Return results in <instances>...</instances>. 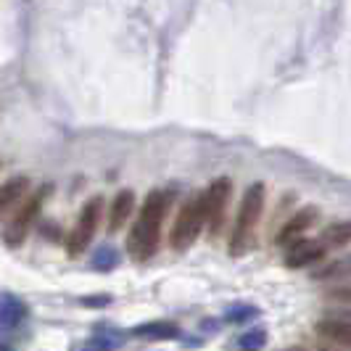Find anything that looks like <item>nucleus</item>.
I'll use <instances>...</instances> for the list:
<instances>
[{
	"instance_id": "2",
	"label": "nucleus",
	"mask_w": 351,
	"mask_h": 351,
	"mask_svg": "<svg viewBox=\"0 0 351 351\" xmlns=\"http://www.w3.org/2000/svg\"><path fill=\"white\" fill-rule=\"evenodd\" d=\"M264 204H267L264 182L248 185L243 198H241V209H238V217H235L232 235H230V254L232 256H241V254L248 251L251 241H254V232H256V225H259V219L264 214Z\"/></svg>"
},
{
	"instance_id": "9",
	"label": "nucleus",
	"mask_w": 351,
	"mask_h": 351,
	"mask_svg": "<svg viewBox=\"0 0 351 351\" xmlns=\"http://www.w3.org/2000/svg\"><path fill=\"white\" fill-rule=\"evenodd\" d=\"M315 330L322 338H330V341H338V343H346L351 346V312L341 309V312H330L322 319H317Z\"/></svg>"
},
{
	"instance_id": "6",
	"label": "nucleus",
	"mask_w": 351,
	"mask_h": 351,
	"mask_svg": "<svg viewBox=\"0 0 351 351\" xmlns=\"http://www.w3.org/2000/svg\"><path fill=\"white\" fill-rule=\"evenodd\" d=\"M230 195H232V182L228 177H217L209 185V191L204 193V217H206V228L211 235H219V230L225 225Z\"/></svg>"
},
{
	"instance_id": "7",
	"label": "nucleus",
	"mask_w": 351,
	"mask_h": 351,
	"mask_svg": "<svg viewBox=\"0 0 351 351\" xmlns=\"http://www.w3.org/2000/svg\"><path fill=\"white\" fill-rule=\"evenodd\" d=\"M328 254V246L319 238H299L285 248V267L291 269H304V267H315L322 262Z\"/></svg>"
},
{
	"instance_id": "14",
	"label": "nucleus",
	"mask_w": 351,
	"mask_h": 351,
	"mask_svg": "<svg viewBox=\"0 0 351 351\" xmlns=\"http://www.w3.org/2000/svg\"><path fill=\"white\" fill-rule=\"evenodd\" d=\"M319 241L330 248H343L351 243V222H333L330 228L322 230V235H319Z\"/></svg>"
},
{
	"instance_id": "15",
	"label": "nucleus",
	"mask_w": 351,
	"mask_h": 351,
	"mask_svg": "<svg viewBox=\"0 0 351 351\" xmlns=\"http://www.w3.org/2000/svg\"><path fill=\"white\" fill-rule=\"evenodd\" d=\"M315 280H343V278H351V254L335 259V262L325 264L322 269H315L312 272Z\"/></svg>"
},
{
	"instance_id": "12",
	"label": "nucleus",
	"mask_w": 351,
	"mask_h": 351,
	"mask_svg": "<svg viewBox=\"0 0 351 351\" xmlns=\"http://www.w3.org/2000/svg\"><path fill=\"white\" fill-rule=\"evenodd\" d=\"M135 209V193L132 191H119L111 201L108 209V232H119L124 228V222L130 219V214Z\"/></svg>"
},
{
	"instance_id": "10",
	"label": "nucleus",
	"mask_w": 351,
	"mask_h": 351,
	"mask_svg": "<svg viewBox=\"0 0 351 351\" xmlns=\"http://www.w3.org/2000/svg\"><path fill=\"white\" fill-rule=\"evenodd\" d=\"M27 319V304L11 293H0V335L16 330Z\"/></svg>"
},
{
	"instance_id": "17",
	"label": "nucleus",
	"mask_w": 351,
	"mask_h": 351,
	"mask_svg": "<svg viewBox=\"0 0 351 351\" xmlns=\"http://www.w3.org/2000/svg\"><path fill=\"white\" fill-rule=\"evenodd\" d=\"M119 262V254L114 251V246H101L95 251V256H93V267L95 269H101V272H108V269H114Z\"/></svg>"
},
{
	"instance_id": "3",
	"label": "nucleus",
	"mask_w": 351,
	"mask_h": 351,
	"mask_svg": "<svg viewBox=\"0 0 351 351\" xmlns=\"http://www.w3.org/2000/svg\"><path fill=\"white\" fill-rule=\"evenodd\" d=\"M206 228V217H204V193H193L182 209L177 214L172 232H169V243L175 251H188L198 241L201 230Z\"/></svg>"
},
{
	"instance_id": "11",
	"label": "nucleus",
	"mask_w": 351,
	"mask_h": 351,
	"mask_svg": "<svg viewBox=\"0 0 351 351\" xmlns=\"http://www.w3.org/2000/svg\"><path fill=\"white\" fill-rule=\"evenodd\" d=\"M27 191H29V180L27 177H11V180H5L0 185V222L21 204Z\"/></svg>"
},
{
	"instance_id": "19",
	"label": "nucleus",
	"mask_w": 351,
	"mask_h": 351,
	"mask_svg": "<svg viewBox=\"0 0 351 351\" xmlns=\"http://www.w3.org/2000/svg\"><path fill=\"white\" fill-rule=\"evenodd\" d=\"M333 301H341V304H351V285L349 288H335V291H330L328 293Z\"/></svg>"
},
{
	"instance_id": "8",
	"label": "nucleus",
	"mask_w": 351,
	"mask_h": 351,
	"mask_svg": "<svg viewBox=\"0 0 351 351\" xmlns=\"http://www.w3.org/2000/svg\"><path fill=\"white\" fill-rule=\"evenodd\" d=\"M317 217H319V209L317 206H306V209L296 211L275 235V243L278 246H288L293 241H299L304 232H309V228H315Z\"/></svg>"
},
{
	"instance_id": "13",
	"label": "nucleus",
	"mask_w": 351,
	"mask_h": 351,
	"mask_svg": "<svg viewBox=\"0 0 351 351\" xmlns=\"http://www.w3.org/2000/svg\"><path fill=\"white\" fill-rule=\"evenodd\" d=\"M132 333L141 338H151V341H169L180 335V328L175 322H143L138 328H132Z\"/></svg>"
},
{
	"instance_id": "18",
	"label": "nucleus",
	"mask_w": 351,
	"mask_h": 351,
	"mask_svg": "<svg viewBox=\"0 0 351 351\" xmlns=\"http://www.w3.org/2000/svg\"><path fill=\"white\" fill-rule=\"evenodd\" d=\"M264 343H267V330L264 328H254V330H248V333L238 338L241 349H262Z\"/></svg>"
},
{
	"instance_id": "1",
	"label": "nucleus",
	"mask_w": 351,
	"mask_h": 351,
	"mask_svg": "<svg viewBox=\"0 0 351 351\" xmlns=\"http://www.w3.org/2000/svg\"><path fill=\"white\" fill-rule=\"evenodd\" d=\"M167 206H169V193L151 191V193L145 195V201H143L141 206V217L135 219V225H132L130 235H127V251H130L132 262H148L158 251Z\"/></svg>"
},
{
	"instance_id": "16",
	"label": "nucleus",
	"mask_w": 351,
	"mask_h": 351,
	"mask_svg": "<svg viewBox=\"0 0 351 351\" xmlns=\"http://www.w3.org/2000/svg\"><path fill=\"white\" fill-rule=\"evenodd\" d=\"M254 317H259V306H254V304H235V306H230L228 312H225V319L232 322V325L248 322Z\"/></svg>"
},
{
	"instance_id": "5",
	"label": "nucleus",
	"mask_w": 351,
	"mask_h": 351,
	"mask_svg": "<svg viewBox=\"0 0 351 351\" xmlns=\"http://www.w3.org/2000/svg\"><path fill=\"white\" fill-rule=\"evenodd\" d=\"M101 214H104V198L101 195H93L88 204L82 206L80 219H77L74 230L69 232V238H66V254H69L71 259L80 256V254H85V248L93 243L95 232L101 228Z\"/></svg>"
},
{
	"instance_id": "4",
	"label": "nucleus",
	"mask_w": 351,
	"mask_h": 351,
	"mask_svg": "<svg viewBox=\"0 0 351 351\" xmlns=\"http://www.w3.org/2000/svg\"><path fill=\"white\" fill-rule=\"evenodd\" d=\"M48 195H51V185H43V188H37L35 193L19 206L16 214L11 217V222H8L5 232H3V243H5V246L19 248L24 241H27V235H29V230H32V225H35L37 214H40V209H43V204H45Z\"/></svg>"
},
{
	"instance_id": "20",
	"label": "nucleus",
	"mask_w": 351,
	"mask_h": 351,
	"mask_svg": "<svg viewBox=\"0 0 351 351\" xmlns=\"http://www.w3.org/2000/svg\"><path fill=\"white\" fill-rule=\"evenodd\" d=\"M85 304H93V306H104V304H108V299H106V296H101V299H85Z\"/></svg>"
}]
</instances>
